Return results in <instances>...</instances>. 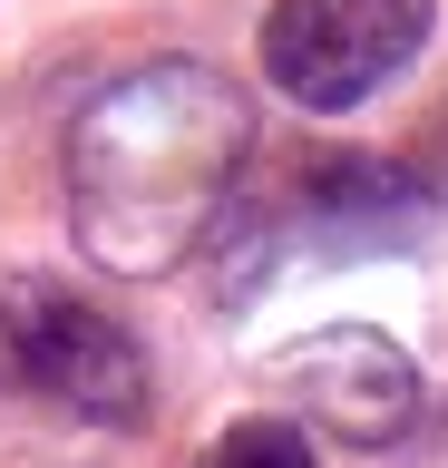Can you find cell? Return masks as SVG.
Here are the masks:
<instances>
[{"label": "cell", "instance_id": "obj_1", "mask_svg": "<svg viewBox=\"0 0 448 468\" xmlns=\"http://www.w3.org/2000/svg\"><path fill=\"white\" fill-rule=\"evenodd\" d=\"M254 166V108L205 58H156L68 127V225L108 273H176Z\"/></svg>", "mask_w": 448, "mask_h": 468}, {"label": "cell", "instance_id": "obj_4", "mask_svg": "<svg viewBox=\"0 0 448 468\" xmlns=\"http://www.w3.org/2000/svg\"><path fill=\"white\" fill-rule=\"evenodd\" d=\"M273 390H293L302 420H322L331 439H351V449H390V439L419 430V361L380 332H302V342L273 351Z\"/></svg>", "mask_w": 448, "mask_h": 468}, {"label": "cell", "instance_id": "obj_2", "mask_svg": "<svg viewBox=\"0 0 448 468\" xmlns=\"http://www.w3.org/2000/svg\"><path fill=\"white\" fill-rule=\"evenodd\" d=\"M429 0H273L264 20V79L293 108H360L429 49Z\"/></svg>", "mask_w": 448, "mask_h": 468}, {"label": "cell", "instance_id": "obj_5", "mask_svg": "<svg viewBox=\"0 0 448 468\" xmlns=\"http://www.w3.org/2000/svg\"><path fill=\"white\" fill-rule=\"evenodd\" d=\"M205 468H312V439L293 420H234V430L205 449Z\"/></svg>", "mask_w": 448, "mask_h": 468}, {"label": "cell", "instance_id": "obj_3", "mask_svg": "<svg viewBox=\"0 0 448 468\" xmlns=\"http://www.w3.org/2000/svg\"><path fill=\"white\" fill-rule=\"evenodd\" d=\"M0 351L20 361L30 390H49L78 420H108V430L147 420V351L127 342V322H108L89 292L39 283V273L10 283L0 292Z\"/></svg>", "mask_w": 448, "mask_h": 468}]
</instances>
